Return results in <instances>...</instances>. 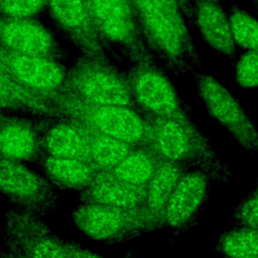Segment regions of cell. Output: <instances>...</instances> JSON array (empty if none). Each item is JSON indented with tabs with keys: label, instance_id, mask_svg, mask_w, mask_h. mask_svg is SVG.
I'll return each mask as SVG.
<instances>
[{
	"label": "cell",
	"instance_id": "8d00e7d4",
	"mask_svg": "<svg viewBox=\"0 0 258 258\" xmlns=\"http://www.w3.org/2000/svg\"><path fill=\"white\" fill-rule=\"evenodd\" d=\"M252 192H254V194L258 195V178H257V180H256V182H255V186H254V188H253Z\"/></svg>",
	"mask_w": 258,
	"mask_h": 258
},
{
	"label": "cell",
	"instance_id": "5bb4252c",
	"mask_svg": "<svg viewBox=\"0 0 258 258\" xmlns=\"http://www.w3.org/2000/svg\"><path fill=\"white\" fill-rule=\"evenodd\" d=\"M192 25L204 42L220 54L233 57L237 46L232 38L228 12L222 0H191Z\"/></svg>",
	"mask_w": 258,
	"mask_h": 258
},
{
	"label": "cell",
	"instance_id": "5b68a950",
	"mask_svg": "<svg viewBox=\"0 0 258 258\" xmlns=\"http://www.w3.org/2000/svg\"><path fill=\"white\" fill-rule=\"evenodd\" d=\"M59 93L89 105L129 106L137 109L126 77L107 60L95 57L84 56L68 70Z\"/></svg>",
	"mask_w": 258,
	"mask_h": 258
},
{
	"label": "cell",
	"instance_id": "4fadbf2b",
	"mask_svg": "<svg viewBox=\"0 0 258 258\" xmlns=\"http://www.w3.org/2000/svg\"><path fill=\"white\" fill-rule=\"evenodd\" d=\"M0 47L56 59L59 53V46L52 32L33 18L0 15Z\"/></svg>",
	"mask_w": 258,
	"mask_h": 258
},
{
	"label": "cell",
	"instance_id": "9c48e42d",
	"mask_svg": "<svg viewBox=\"0 0 258 258\" xmlns=\"http://www.w3.org/2000/svg\"><path fill=\"white\" fill-rule=\"evenodd\" d=\"M4 244L17 248L27 258H68L62 239L43 217L11 206L0 230Z\"/></svg>",
	"mask_w": 258,
	"mask_h": 258
},
{
	"label": "cell",
	"instance_id": "cb8c5ba5",
	"mask_svg": "<svg viewBox=\"0 0 258 258\" xmlns=\"http://www.w3.org/2000/svg\"><path fill=\"white\" fill-rule=\"evenodd\" d=\"M214 250L223 258H258V228L234 227L221 233Z\"/></svg>",
	"mask_w": 258,
	"mask_h": 258
},
{
	"label": "cell",
	"instance_id": "8992f818",
	"mask_svg": "<svg viewBox=\"0 0 258 258\" xmlns=\"http://www.w3.org/2000/svg\"><path fill=\"white\" fill-rule=\"evenodd\" d=\"M125 77L134 103L143 115L194 121L192 108L179 97L168 77L154 64H136Z\"/></svg>",
	"mask_w": 258,
	"mask_h": 258
},
{
	"label": "cell",
	"instance_id": "4316f807",
	"mask_svg": "<svg viewBox=\"0 0 258 258\" xmlns=\"http://www.w3.org/2000/svg\"><path fill=\"white\" fill-rule=\"evenodd\" d=\"M234 76L237 85L243 89L258 87V52L245 50L236 61Z\"/></svg>",
	"mask_w": 258,
	"mask_h": 258
},
{
	"label": "cell",
	"instance_id": "44dd1931",
	"mask_svg": "<svg viewBox=\"0 0 258 258\" xmlns=\"http://www.w3.org/2000/svg\"><path fill=\"white\" fill-rule=\"evenodd\" d=\"M2 110L39 117H62L51 100L18 85L0 69V112Z\"/></svg>",
	"mask_w": 258,
	"mask_h": 258
},
{
	"label": "cell",
	"instance_id": "d6a6232c",
	"mask_svg": "<svg viewBox=\"0 0 258 258\" xmlns=\"http://www.w3.org/2000/svg\"><path fill=\"white\" fill-rule=\"evenodd\" d=\"M6 249L9 253L10 258H27L23 253H21L17 248H15L14 246L10 245V244H5Z\"/></svg>",
	"mask_w": 258,
	"mask_h": 258
},
{
	"label": "cell",
	"instance_id": "603a6c76",
	"mask_svg": "<svg viewBox=\"0 0 258 258\" xmlns=\"http://www.w3.org/2000/svg\"><path fill=\"white\" fill-rule=\"evenodd\" d=\"M90 156L99 170H111L135 146L87 126Z\"/></svg>",
	"mask_w": 258,
	"mask_h": 258
},
{
	"label": "cell",
	"instance_id": "ac0fdd59",
	"mask_svg": "<svg viewBox=\"0 0 258 258\" xmlns=\"http://www.w3.org/2000/svg\"><path fill=\"white\" fill-rule=\"evenodd\" d=\"M93 23L101 39L122 49L136 64H154L153 52L145 42L136 18H112Z\"/></svg>",
	"mask_w": 258,
	"mask_h": 258
},
{
	"label": "cell",
	"instance_id": "83f0119b",
	"mask_svg": "<svg viewBox=\"0 0 258 258\" xmlns=\"http://www.w3.org/2000/svg\"><path fill=\"white\" fill-rule=\"evenodd\" d=\"M234 227L258 228V195L250 191L233 209Z\"/></svg>",
	"mask_w": 258,
	"mask_h": 258
},
{
	"label": "cell",
	"instance_id": "d590c367",
	"mask_svg": "<svg viewBox=\"0 0 258 258\" xmlns=\"http://www.w3.org/2000/svg\"><path fill=\"white\" fill-rule=\"evenodd\" d=\"M251 2H252L253 6H254V8H255V10H256V12L258 14V0H251Z\"/></svg>",
	"mask_w": 258,
	"mask_h": 258
},
{
	"label": "cell",
	"instance_id": "3957f363",
	"mask_svg": "<svg viewBox=\"0 0 258 258\" xmlns=\"http://www.w3.org/2000/svg\"><path fill=\"white\" fill-rule=\"evenodd\" d=\"M50 100L61 116L74 118L133 146L149 145L150 143V123L136 108L89 105L63 93L56 94Z\"/></svg>",
	"mask_w": 258,
	"mask_h": 258
},
{
	"label": "cell",
	"instance_id": "1f68e13d",
	"mask_svg": "<svg viewBox=\"0 0 258 258\" xmlns=\"http://www.w3.org/2000/svg\"><path fill=\"white\" fill-rule=\"evenodd\" d=\"M188 24H192V3L191 0H176Z\"/></svg>",
	"mask_w": 258,
	"mask_h": 258
},
{
	"label": "cell",
	"instance_id": "7a4b0ae2",
	"mask_svg": "<svg viewBox=\"0 0 258 258\" xmlns=\"http://www.w3.org/2000/svg\"><path fill=\"white\" fill-rule=\"evenodd\" d=\"M140 31L152 52L174 75L202 69L195 43L188 42L172 19L150 0H131Z\"/></svg>",
	"mask_w": 258,
	"mask_h": 258
},
{
	"label": "cell",
	"instance_id": "f546056e",
	"mask_svg": "<svg viewBox=\"0 0 258 258\" xmlns=\"http://www.w3.org/2000/svg\"><path fill=\"white\" fill-rule=\"evenodd\" d=\"M157 6H159L175 23L181 34L184 36V38L188 41L194 43V40L191 38V35L189 33L188 27L185 23V17L177 3L176 0H150Z\"/></svg>",
	"mask_w": 258,
	"mask_h": 258
},
{
	"label": "cell",
	"instance_id": "f1b7e54d",
	"mask_svg": "<svg viewBox=\"0 0 258 258\" xmlns=\"http://www.w3.org/2000/svg\"><path fill=\"white\" fill-rule=\"evenodd\" d=\"M47 5V0H3L0 15L6 17L32 18Z\"/></svg>",
	"mask_w": 258,
	"mask_h": 258
},
{
	"label": "cell",
	"instance_id": "2e32d148",
	"mask_svg": "<svg viewBox=\"0 0 258 258\" xmlns=\"http://www.w3.org/2000/svg\"><path fill=\"white\" fill-rule=\"evenodd\" d=\"M41 147L43 153L52 156L92 162L88 129L71 117H58L45 126L41 131Z\"/></svg>",
	"mask_w": 258,
	"mask_h": 258
},
{
	"label": "cell",
	"instance_id": "30bf717a",
	"mask_svg": "<svg viewBox=\"0 0 258 258\" xmlns=\"http://www.w3.org/2000/svg\"><path fill=\"white\" fill-rule=\"evenodd\" d=\"M213 180L198 169L185 171L166 205L162 229L170 230L171 239L189 233L197 225L210 197Z\"/></svg>",
	"mask_w": 258,
	"mask_h": 258
},
{
	"label": "cell",
	"instance_id": "7c38bea8",
	"mask_svg": "<svg viewBox=\"0 0 258 258\" xmlns=\"http://www.w3.org/2000/svg\"><path fill=\"white\" fill-rule=\"evenodd\" d=\"M47 6L56 25L64 31L85 56L106 60L87 0H47Z\"/></svg>",
	"mask_w": 258,
	"mask_h": 258
},
{
	"label": "cell",
	"instance_id": "4dcf8cb0",
	"mask_svg": "<svg viewBox=\"0 0 258 258\" xmlns=\"http://www.w3.org/2000/svg\"><path fill=\"white\" fill-rule=\"evenodd\" d=\"M62 244L68 258H104L73 240L62 239Z\"/></svg>",
	"mask_w": 258,
	"mask_h": 258
},
{
	"label": "cell",
	"instance_id": "d4e9b609",
	"mask_svg": "<svg viewBox=\"0 0 258 258\" xmlns=\"http://www.w3.org/2000/svg\"><path fill=\"white\" fill-rule=\"evenodd\" d=\"M228 16L237 48L258 52V18L233 2L230 4Z\"/></svg>",
	"mask_w": 258,
	"mask_h": 258
},
{
	"label": "cell",
	"instance_id": "e575fe53",
	"mask_svg": "<svg viewBox=\"0 0 258 258\" xmlns=\"http://www.w3.org/2000/svg\"><path fill=\"white\" fill-rule=\"evenodd\" d=\"M123 258H135V255H134L133 250H129V251H127V252L125 253V255H124V257H123Z\"/></svg>",
	"mask_w": 258,
	"mask_h": 258
},
{
	"label": "cell",
	"instance_id": "484cf974",
	"mask_svg": "<svg viewBox=\"0 0 258 258\" xmlns=\"http://www.w3.org/2000/svg\"><path fill=\"white\" fill-rule=\"evenodd\" d=\"M93 21L136 18L131 0H87Z\"/></svg>",
	"mask_w": 258,
	"mask_h": 258
},
{
	"label": "cell",
	"instance_id": "f35d334b",
	"mask_svg": "<svg viewBox=\"0 0 258 258\" xmlns=\"http://www.w3.org/2000/svg\"><path fill=\"white\" fill-rule=\"evenodd\" d=\"M2 115H3V114H2V113H1V112H0V118H1V117H2Z\"/></svg>",
	"mask_w": 258,
	"mask_h": 258
},
{
	"label": "cell",
	"instance_id": "7402d4cb",
	"mask_svg": "<svg viewBox=\"0 0 258 258\" xmlns=\"http://www.w3.org/2000/svg\"><path fill=\"white\" fill-rule=\"evenodd\" d=\"M161 158L148 145L135 146L116 166L109 170L116 178L139 186H146Z\"/></svg>",
	"mask_w": 258,
	"mask_h": 258
},
{
	"label": "cell",
	"instance_id": "277c9868",
	"mask_svg": "<svg viewBox=\"0 0 258 258\" xmlns=\"http://www.w3.org/2000/svg\"><path fill=\"white\" fill-rule=\"evenodd\" d=\"M71 219L88 238L102 244L125 243L158 230L144 207L121 209L80 203Z\"/></svg>",
	"mask_w": 258,
	"mask_h": 258
},
{
	"label": "cell",
	"instance_id": "74e56055",
	"mask_svg": "<svg viewBox=\"0 0 258 258\" xmlns=\"http://www.w3.org/2000/svg\"><path fill=\"white\" fill-rule=\"evenodd\" d=\"M2 2H3V0H0V6H1V4H2Z\"/></svg>",
	"mask_w": 258,
	"mask_h": 258
},
{
	"label": "cell",
	"instance_id": "d6986e66",
	"mask_svg": "<svg viewBox=\"0 0 258 258\" xmlns=\"http://www.w3.org/2000/svg\"><path fill=\"white\" fill-rule=\"evenodd\" d=\"M37 162L45 177L56 188L62 189L82 191L93 182L100 171L92 162L43 152Z\"/></svg>",
	"mask_w": 258,
	"mask_h": 258
},
{
	"label": "cell",
	"instance_id": "8fae6325",
	"mask_svg": "<svg viewBox=\"0 0 258 258\" xmlns=\"http://www.w3.org/2000/svg\"><path fill=\"white\" fill-rule=\"evenodd\" d=\"M0 69L18 85L49 100L62 90L68 74L56 58L14 52L2 47Z\"/></svg>",
	"mask_w": 258,
	"mask_h": 258
},
{
	"label": "cell",
	"instance_id": "e0dca14e",
	"mask_svg": "<svg viewBox=\"0 0 258 258\" xmlns=\"http://www.w3.org/2000/svg\"><path fill=\"white\" fill-rule=\"evenodd\" d=\"M145 196L146 186L127 183L116 178L110 171L100 170L93 182L80 191V203L136 209L144 207Z\"/></svg>",
	"mask_w": 258,
	"mask_h": 258
},
{
	"label": "cell",
	"instance_id": "9a60e30c",
	"mask_svg": "<svg viewBox=\"0 0 258 258\" xmlns=\"http://www.w3.org/2000/svg\"><path fill=\"white\" fill-rule=\"evenodd\" d=\"M41 131L31 120L19 116L0 118V157L21 162L38 161L42 154Z\"/></svg>",
	"mask_w": 258,
	"mask_h": 258
},
{
	"label": "cell",
	"instance_id": "ffe728a7",
	"mask_svg": "<svg viewBox=\"0 0 258 258\" xmlns=\"http://www.w3.org/2000/svg\"><path fill=\"white\" fill-rule=\"evenodd\" d=\"M189 170L187 167L161 159L155 173L146 185L144 208L154 221L157 229H162V219L169 201L182 174Z\"/></svg>",
	"mask_w": 258,
	"mask_h": 258
},
{
	"label": "cell",
	"instance_id": "6da1fadb",
	"mask_svg": "<svg viewBox=\"0 0 258 258\" xmlns=\"http://www.w3.org/2000/svg\"><path fill=\"white\" fill-rule=\"evenodd\" d=\"M145 116V115H144ZM151 126L150 146L163 160L198 169L213 181L228 183L231 170L219 156L210 138L195 122L145 116Z\"/></svg>",
	"mask_w": 258,
	"mask_h": 258
},
{
	"label": "cell",
	"instance_id": "52a82bcc",
	"mask_svg": "<svg viewBox=\"0 0 258 258\" xmlns=\"http://www.w3.org/2000/svg\"><path fill=\"white\" fill-rule=\"evenodd\" d=\"M195 85L207 113L250 154L258 153V129L237 98L215 77L194 72Z\"/></svg>",
	"mask_w": 258,
	"mask_h": 258
},
{
	"label": "cell",
	"instance_id": "ba28073f",
	"mask_svg": "<svg viewBox=\"0 0 258 258\" xmlns=\"http://www.w3.org/2000/svg\"><path fill=\"white\" fill-rule=\"evenodd\" d=\"M0 194L14 207L41 217L58 206L56 187L24 162L0 157Z\"/></svg>",
	"mask_w": 258,
	"mask_h": 258
},
{
	"label": "cell",
	"instance_id": "836d02e7",
	"mask_svg": "<svg viewBox=\"0 0 258 258\" xmlns=\"http://www.w3.org/2000/svg\"><path fill=\"white\" fill-rule=\"evenodd\" d=\"M0 258H10L7 249H5V250H0Z\"/></svg>",
	"mask_w": 258,
	"mask_h": 258
}]
</instances>
